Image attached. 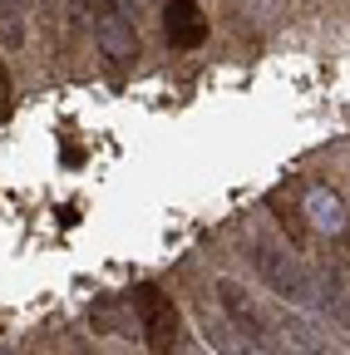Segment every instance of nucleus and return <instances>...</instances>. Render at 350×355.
Listing matches in <instances>:
<instances>
[{"label":"nucleus","mask_w":350,"mask_h":355,"mask_svg":"<svg viewBox=\"0 0 350 355\" xmlns=\"http://www.w3.org/2000/svg\"><path fill=\"white\" fill-rule=\"evenodd\" d=\"M316 291H321V306L331 311V321L350 331V277H345V266L331 261L316 272Z\"/></svg>","instance_id":"7"},{"label":"nucleus","mask_w":350,"mask_h":355,"mask_svg":"<svg viewBox=\"0 0 350 355\" xmlns=\"http://www.w3.org/2000/svg\"><path fill=\"white\" fill-rule=\"evenodd\" d=\"M40 6H45V10H55V0H40Z\"/></svg>","instance_id":"11"},{"label":"nucleus","mask_w":350,"mask_h":355,"mask_svg":"<svg viewBox=\"0 0 350 355\" xmlns=\"http://www.w3.org/2000/svg\"><path fill=\"white\" fill-rule=\"evenodd\" d=\"M301 212H306V222H311L321 237H350V212H345V202H340V193H335V188L311 183V188H306Z\"/></svg>","instance_id":"4"},{"label":"nucleus","mask_w":350,"mask_h":355,"mask_svg":"<svg viewBox=\"0 0 350 355\" xmlns=\"http://www.w3.org/2000/svg\"><path fill=\"white\" fill-rule=\"evenodd\" d=\"M163 35L173 50H198L207 40V15L198 0H168L163 6Z\"/></svg>","instance_id":"5"},{"label":"nucleus","mask_w":350,"mask_h":355,"mask_svg":"<svg viewBox=\"0 0 350 355\" xmlns=\"http://www.w3.org/2000/svg\"><path fill=\"white\" fill-rule=\"evenodd\" d=\"M217 296H222V311L232 316V331H237L252 350L267 345V331H261V311L252 306V296H247L237 282H217Z\"/></svg>","instance_id":"6"},{"label":"nucleus","mask_w":350,"mask_h":355,"mask_svg":"<svg viewBox=\"0 0 350 355\" xmlns=\"http://www.w3.org/2000/svg\"><path fill=\"white\" fill-rule=\"evenodd\" d=\"M252 266H256V277H261V286L267 291H277L281 301H291V306H306V301H316V277L306 272V266L286 252V247H272V242H261V237H252Z\"/></svg>","instance_id":"1"},{"label":"nucleus","mask_w":350,"mask_h":355,"mask_svg":"<svg viewBox=\"0 0 350 355\" xmlns=\"http://www.w3.org/2000/svg\"><path fill=\"white\" fill-rule=\"evenodd\" d=\"M281 340H286V350H296V355H335L331 340H326L311 321H301V316H281Z\"/></svg>","instance_id":"8"},{"label":"nucleus","mask_w":350,"mask_h":355,"mask_svg":"<svg viewBox=\"0 0 350 355\" xmlns=\"http://www.w3.org/2000/svg\"><path fill=\"white\" fill-rule=\"evenodd\" d=\"M94 40L109 55V64H134L139 60V30L119 0H94Z\"/></svg>","instance_id":"3"},{"label":"nucleus","mask_w":350,"mask_h":355,"mask_svg":"<svg viewBox=\"0 0 350 355\" xmlns=\"http://www.w3.org/2000/svg\"><path fill=\"white\" fill-rule=\"evenodd\" d=\"M10 114V74H6V64H0V119Z\"/></svg>","instance_id":"10"},{"label":"nucleus","mask_w":350,"mask_h":355,"mask_svg":"<svg viewBox=\"0 0 350 355\" xmlns=\"http://www.w3.org/2000/svg\"><path fill=\"white\" fill-rule=\"evenodd\" d=\"M0 40L6 44H25V0H0Z\"/></svg>","instance_id":"9"},{"label":"nucleus","mask_w":350,"mask_h":355,"mask_svg":"<svg viewBox=\"0 0 350 355\" xmlns=\"http://www.w3.org/2000/svg\"><path fill=\"white\" fill-rule=\"evenodd\" d=\"M128 306H134V316L143 326V340L153 355H173V345H178V306H173L158 286H134L128 291Z\"/></svg>","instance_id":"2"}]
</instances>
